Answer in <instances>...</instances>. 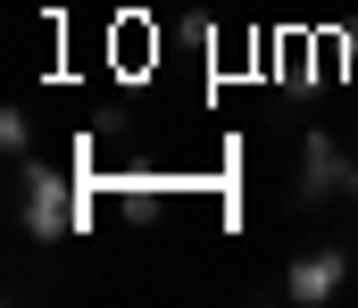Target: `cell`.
<instances>
[{
    "label": "cell",
    "mask_w": 358,
    "mask_h": 308,
    "mask_svg": "<svg viewBox=\"0 0 358 308\" xmlns=\"http://www.w3.org/2000/svg\"><path fill=\"white\" fill-rule=\"evenodd\" d=\"M17 225H25L34 242H59V233H76V225H84L76 184H67L50 159H17Z\"/></svg>",
    "instance_id": "obj_1"
},
{
    "label": "cell",
    "mask_w": 358,
    "mask_h": 308,
    "mask_svg": "<svg viewBox=\"0 0 358 308\" xmlns=\"http://www.w3.org/2000/svg\"><path fill=\"white\" fill-rule=\"evenodd\" d=\"M350 192H358V142L342 150L334 133H308V142H300V208L350 200Z\"/></svg>",
    "instance_id": "obj_2"
},
{
    "label": "cell",
    "mask_w": 358,
    "mask_h": 308,
    "mask_svg": "<svg viewBox=\"0 0 358 308\" xmlns=\"http://www.w3.org/2000/svg\"><path fill=\"white\" fill-rule=\"evenodd\" d=\"M342 275H350V250H300V258L283 267V300L325 308L334 292H342Z\"/></svg>",
    "instance_id": "obj_3"
},
{
    "label": "cell",
    "mask_w": 358,
    "mask_h": 308,
    "mask_svg": "<svg viewBox=\"0 0 358 308\" xmlns=\"http://www.w3.org/2000/svg\"><path fill=\"white\" fill-rule=\"evenodd\" d=\"M0 150H8V167H17V159H34V117H25V108H8V117H0Z\"/></svg>",
    "instance_id": "obj_4"
},
{
    "label": "cell",
    "mask_w": 358,
    "mask_h": 308,
    "mask_svg": "<svg viewBox=\"0 0 358 308\" xmlns=\"http://www.w3.org/2000/svg\"><path fill=\"white\" fill-rule=\"evenodd\" d=\"M350 142H358V133H350Z\"/></svg>",
    "instance_id": "obj_5"
}]
</instances>
